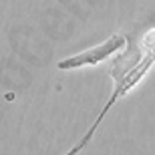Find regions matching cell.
<instances>
[{
  "instance_id": "2",
  "label": "cell",
  "mask_w": 155,
  "mask_h": 155,
  "mask_svg": "<svg viewBox=\"0 0 155 155\" xmlns=\"http://www.w3.org/2000/svg\"><path fill=\"white\" fill-rule=\"evenodd\" d=\"M127 46V36L125 35H113L111 38H107L105 42L87 48V51L73 54L69 58H63L57 64L61 71H75V69H83V67H95V64L105 63L107 58L115 57L117 52H121Z\"/></svg>"
},
{
  "instance_id": "1",
  "label": "cell",
  "mask_w": 155,
  "mask_h": 155,
  "mask_svg": "<svg viewBox=\"0 0 155 155\" xmlns=\"http://www.w3.org/2000/svg\"><path fill=\"white\" fill-rule=\"evenodd\" d=\"M137 48H139V57L135 58V63H133V64H127L125 58H121V57L113 63V67H111V75L115 77V83H117L115 91H113L111 99L107 101V105L103 107L101 115L97 117V121H95V123L91 125V129L85 133V137L81 139L79 143H77L69 153H64V155H77L79 151L85 149L87 145H89V141L93 139V135H95V131H97V127L101 125V121H103L105 115L111 111V107H113L121 97H125L131 89H135V87L141 83V79L151 71V67L155 64V28L149 30V32L141 38V42H139Z\"/></svg>"
}]
</instances>
